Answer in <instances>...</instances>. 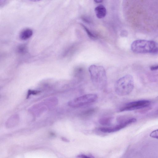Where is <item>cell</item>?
<instances>
[{
    "label": "cell",
    "instance_id": "obj_1",
    "mask_svg": "<svg viewBox=\"0 0 158 158\" xmlns=\"http://www.w3.org/2000/svg\"><path fill=\"white\" fill-rule=\"evenodd\" d=\"M131 48L133 52L137 53H158V44L152 40H135L132 43Z\"/></svg>",
    "mask_w": 158,
    "mask_h": 158
},
{
    "label": "cell",
    "instance_id": "obj_2",
    "mask_svg": "<svg viewBox=\"0 0 158 158\" xmlns=\"http://www.w3.org/2000/svg\"><path fill=\"white\" fill-rule=\"evenodd\" d=\"M89 71L91 81L95 86L100 88L105 85L107 82V76L103 66L92 65L89 67Z\"/></svg>",
    "mask_w": 158,
    "mask_h": 158
},
{
    "label": "cell",
    "instance_id": "obj_3",
    "mask_svg": "<svg viewBox=\"0 0 158 158\" xmlns=\"http://www.w3.org/2000/svg\"><path fill=\"white\" fill-rule=\"evenodd\" d=\"M134 87V80L130 75L127 74L118 79L114 85L116 93L120 96H124L129 94L133 90Z\"/></svg>",
    "mask_w": 158,
    "mask_h": 158
},
{
    "label": "cell",
    "instance_id": "obj_4",
    "mask_svg": "<svg viewBox=\"0 0 158 158\" xmlns=\"http://www.w3.org/2000/svg\"><path fill=\"white\" fill-rule=\"evenodd\" d=\"M97 99L98 96L96 94H86L77 97L70 101L69 105L72 107H79L93 103Z\"/></svg>",
    "mask_w": 158,
    "mask_h": 158
},
{
    "label": "cell",
    "instance_id": "obj_5",
    "mask_svg": "<svg viewBox=\"0 0 158 158\" xmlns=\"http://www.w3.org/2000/svg\"><path fill=\"white\" fill-rule=\"evenodd\" d=\"M136 121V118H131L120 121L119 123L115 126L108 127H99L98 128V130L101 132L104 133H113L119 131Z\"/></svg>",
    "mask_w": 158,
    "mask_h": 158
},
{
    "label": "cell",
    "instance_id": "obj_6",
    "mask_svg": "<svg viewBox=\"0 0 158 158\" xmlns=\"http://www.w3.org/2000/svg\"><path fill=\"white\" fill-rule=\"evenodd\" d=\"M151 102L147 100H141L129 102L121 108L119 111H131L144 108L148 106Z\"/></svg>",
    "mask_w": 158,
    "mask_h": 158
},
{
    "label": "cell",
    "instance_id": "obj_7",
    "mask_svg": "<svg viewBox=\"0 0 158 158\" xmlns=\"http://www.w3.org/2000/svg\"><path fill=\"white\" fill-rule=\"evenodd\" d=\"M94 11L97 17L99 19L104 18L106 14V8L102 5H99L96 7Z\"/></svg>",
    "mask_w": 158,
    "mask_h": 158
},
{
    "label": "cell",
    "instance_id": "obj_8",
    "mask_svg": "<svg viewBox=\"0 0 158 158\" xmlns=\"http://www.w3.org/2000/svg\"><path fill=\"white\" fill-rule=\"evenodd\" d=\"M33 34L32 30L30 28L23 30L20 33V38L22 40H26L30 38Z\"/></svg>",
    "mask_w": 158,
    "mask_h": 158
},
{
    "label": "cell",
    "instance_id": "obj_9",
    "mask_svg": "<svg viewBox=\"0 0 158 158\" xmlns=\"http://www.w3.org/2000/svg\"><path fill=\"white\" fill-rule=\"evenodd\" d=\"M113 119L112 117H103L99 119V123L102 125L109 126L112 124Z\"/></svg>",
    "mask_w": 158,
    "mask_h": 158
},
{
    "label": "cell",
    "instance_id": "obj_10",
    "mask_svg": "<svg viewBox=\"0 0 158 158\" xmlns=\"http://www.w3.org/2000/svg\"><path fill=\"white\" fill-rule=\"evenodd\" d=\"M95 111V108H90L82 112L81 114V116L85 117L90 115L94 113Z\"/></svg>",
    "mask_w": 158,
    "mask_h": 158
},
{
    "label": "cell",
    "instance_id": "obj_11",
    "mask_svg": "<svg viewBox=\"0 0 158 158\" xmlns=\"http://www.w3.org/2000/svg\"><path fill=\"white\" fill-rule=\"evenodd\" d=\"M150 136L152 138L158 139V129L152 131L150 133Z\"/></svg>",
    "mask_w": 158,
    "mask_h": 158
},
{
    "label": "cell",
    "instance_id": "obj_12",
    "mask_svg": "<svg viewBox=\"0 0 158 158\" xmlns=\"http://www.w3.org/2000/svg\"><path fill=\"white\" fill-rule=\"evenodd\" d=\"M81 25L84 28L89 36L93 38L95 37L94 35L92 34L91 32L88 29V28H87L85 26L82 24H81Z\"/></svg>",
    "mask_w": 158,
    "mask_h": 158
},
{
    "label": "cell",
    "instance_id": "obj_13",
    "mask_svg": "<svg viewBox=\"0 0 158 158\" xmlns=\"http://www.w3.org/2000/svg\"><path fill=\"white\" fill-rule=\"evenodd\" d=\"M77 157L79 158H87L93 157L92 156L82 154L77 155Z\"/></svg>",
    "mask_w": 158,
    "mask_h": 158
},
{
    "label": "cell",
    "instance_id": "obj_14",
    "mask_svg": "<svg viewBox=\"0 0 158 158\" xmlns=\"http://www.w3.org/2000/svg\"><path fill=\"white\" fill-rule=\"evenodd\" d=\"M150 69L152 71L156 70L158 69V65L151 66L150 67Z\"/></svg>",
    "mask_w": 158,
    "mask_h": 158
},
{
    "label": "cell",
    "instance_id": "obj_15",
    "mask_svg": "<svg viewBox=\"0 0 158 158\" xmlns=\"http://www.w3.org/2000/svg\"><path fill=\"white\" fill-rule=\"evenodd\" d=\"M82 19L83 20L86 22L89 23V21L88 19H87V18H86L85 17H83Z\"/></svg>",
    "mask_w": 158,
    "mask_h": 158
},
{
    "label": "cell",
    "instance_id": "obj_16",
    "mask_svg": "<svg viewBox=\"0 0 158 158\" xmlns=\"http://www.w3.org/2000/svg\"><path fill=\"white\" fill-rule=\"evenodd\" d=\"M94 2L97 3H100L102 2L103 0H94Z\"/></svg>",
    "mask_w": 158,
    "mask_h": 158
},
{
    "label": "cell",
    "instance_id": "obj_17",
    "mask_svg": "<svg viewBox=\"0 0 158 158\" xmlns=\"http://www.w3.org/2000/svg\"><path fill=\"white\" fill-rule=\"evenodd\" d=\"M32 2H37L40 1V0H30Z\"/></svg>",
    "mask_w": 158,
    "mask_h": 158
}]
</instances>
